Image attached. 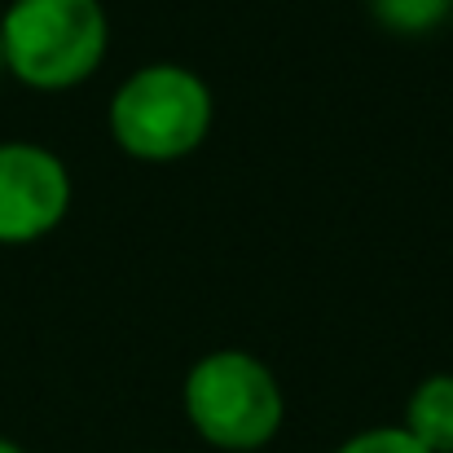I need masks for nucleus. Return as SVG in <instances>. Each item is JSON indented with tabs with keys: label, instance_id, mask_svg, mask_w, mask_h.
Masks as SVG:
<instances>
[{
	"label": "nucleus",
	"instance_id": "1",
	"mask_svg": "<svg viewBox=\"0 0 453 453\" xmlns=\"http://www.w3.org/2000/svg\"><path fill=\"white\" fill-rule=\"evenodd\" d=\"M216 128V93L185 62H146L124 75L106 102V133L133 163H185Z\"/></svg>",
	"mask_w": 453,
	"mask_h": 453
},
{
	"label": "nucleus",
	"instance_id": "2",
	"mask_svg": "<svg viewBox=\"0 0 453 453\" xmlns=\"http://www.w3.org/2000/svg\"><path fill=\"white\" fill-rule=\"evenodd\" d=\"M4 75L31 93L84 88L111 58L102 0H9L0 9Z\"/></svg>",
	"mask_w": 453,
	"mask_h": 453
},
{
	"label": "nucleus",
	"instance_id": "3",
	"mask_svg": "<svg viewBox=\"0 0 453 453\" xmlns=\"http://www.w3.org/2000/svg\"><path fill=\"white\" fill-rule=\"evenodd\" d=\"M180 410L189 432L216 453H260L282 436L287 392L265 357L211 348L185 370Z\"/></svg>",
	"mask_w": 453,
	"mask_h": 453
},
{
	"label": "nucleus",
	"instance_id": "4",
	"mask_svg": "<svg viewBox=\"0 0 453 453\" xmlns=\"http://www.w3.org/2000/svg\"><path fill=\"white\" fill-rule=\"evenodd\" d=\"M75 203L66 158L27 137L0 142V247H31L62 229Z\"/></svg>",
	"mask_w": 453,
	"mask_h": 453
},
{
	"label": "nucleus",
	"instance_id": "5",
	"mask_svg": "<svg viewBox=\"0 0 453 453\" xmlns=\"http://www.w3.org/2000/svg\"><path fill=\"white\" fill-rule=\"evenodd\" d=\"M401 427L432 453H453V370L427 374L410 388Z\"/></svg>",
	"mask_w": 453,
	"mask_h": 453
},
{
	"label": "nucleus",
	"instance_id": "6",
	"mask_svg": "<svg viewBox=\"0 0 453 453\" xmlns=\"http://www.w3.org/2000/svg\"><path fill=\"white\" fill-rule=\"evenodd\" d=\"M365 13L379 31L396 40H427L449 27L453 0H365Z\"/></svg>",
	"mask_w": 453,
	"mask_h": 453
},
{
	"label": "nucleus",
	"instance_id": "7",
	"mask_svg": "<svg viewBox=\"0 0 453 453\" xmlns=\"http://www.w3.org/2000/svg\"><path fill=\"white\" fill-rule=\"evenodd\" d=\"M334 453H432V449H423L401 423H379V427H361L348 441H339Z\"/></svg>",
	"mask_w": 453,
	"mask_h": 453
},
{
	"label": "nucleus",
	"instance_id": "8",
	"mask_svg": "<svg viewBox=\"0 0 453 453\" xmlns=\"http://www.w3.org/2000/svg\"><path fill=\"white\" fill-rule=\"evenodd\" d=\"M0 453H27L18 441H9V436H0Z\"/></svg>",
	"mask_w": 453,
	"mask_h": 453
},
{
	"label": "nucleus",
	"instance_id": "9",
	"mask_svg": "<svg viewBox=\"0 0 453 453\" xmlns=\"http://www.w3.org/2000/svg\"><path fill=\"white\" fill-rule=\"evenodd\" d=\"M0 80H4V53H0Z\"/></svg>",
	"mask_w": 453,
	"mask_h": 453
}]
</instances>
